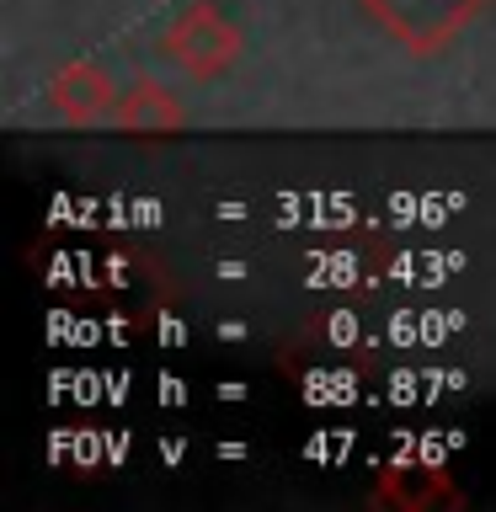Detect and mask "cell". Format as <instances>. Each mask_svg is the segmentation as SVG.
<instances>
[{
	"mask_svg": "<svg viewBox=\"0 0 496 512\" xmlns=\"http://www.w3.org/2000/svg\"><path fill=\"white\" fill-rule=\"evenodd\" d=\"M160 54L192 80H224L240 64V54H246V38H240V27L214 6V0H192V6H182L176 22L166 27Z\"/></svg>",
	"mask_w": 496,
	"mask_h": 512,
	"instance_id": "cell-1",
	"label": "cell"
},
{
	"mask_svg": "<svg viewBox=\"0 0 496 512\" xmlns=\"http://www.w3.org/2000/svg\"><path fill=\"white\" fill-rule=\"evenodd\" d=\"M374 22L416 59L443 54L459 32H470V22L491 0H358Z\"/></svg>",
	"mask_w": 496,
	"mask_h": 512,
	"instance_id": "cell-2",
	"label": "cell"
},
{
	"mask_svg": "<svg viewBox=\"0 0 496 512\" xmlns=\"http://www.w3.org/2000/svg\"><path fill=\"white\" fill-rule=\"evenodd\" d=\"M118 96H123V86L107 75V64H96V59H70L48 75V107H54L70 128L112 123Z\"/></svg>",
	"mask_w": 496,
	"mask_h": 512,
	"instance_id": "cell-3",
	"label": "cell"
},
{
	"mask_svg": "<svg viewBox=\"0 0 496 512\" xmlns=\"http://www.w3.org/2000/svg\"><path fill=\"white\" fill-rule=\"evenodd\" d=\"M112 123H118L123 134L155 139V134H176V128L187 123V107L176 102V96L160 86V80H134V86H123Z\"/></svg>",
	"mask_w": 496,
	"mask_h": 512,
	"instance_id": "cell-4",
	"label": "cell"
}]
</instances>
